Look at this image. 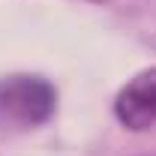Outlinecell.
Instances as JSON below:
<instances>
[{
    "label": "cell",
    "mask_w": 156,
    "mask_h": 156,
    "mask_svg": "<svg viewBox=\"0 0 156 156\" xmlns=\"http://www.w3.org/2000/svg\"><path fill=\"white\" fill-rule=\"evenodd\" d=\"M54 87L36 75H9L0 81V123L3 126H39L54 114Z\"/></svg>",
    "instance_id": "cell-1"
},
{
    "label": "cell",
    "mask_w": 156,
    "mask_h": 156,
    "mask_svg": "<svg viewBox=\"0 0 156 156\" xmlns=\"http://www.w3.org/2000/svg\"><path fill=\"white\" fill-rule=\"evenodd\" d=\"M114 114H117V120H120L126 129H132V132L150 129L156 123V66L138 72V75L117 93Z\"/></svg>",
    "instance_id": "cell-2"
}]
</instances>
